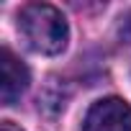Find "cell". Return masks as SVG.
Instances as JSON below:
<instances>
[{
  "label": "cell",
  "mask_w": 131,
  "mask_h": 131,
  "mask_svg": "<svg viewBox=\"0 0 131 131\" xmlns=\"http://www.w3.org/2000/svg\"><path fill=\"white\" fill-rule=\"evenodd\" d=\"M18 31L36 54H62L70 41V26L59 8L49 3H28L18 13Z\"/></svg>",
  "instance_id": "cell-1"
},
{
  "label": "cell",
  "mask_w": 131,
  "mask_h": 131,
  "mask_svg": "<svg viewBox=\"0 0 131 131\" xmlns=\"http://www.w3.org/2000/svg\"><path fill=\"white\" fill-rule=\"evenodd\" d=\"M85 131H131V103L121 98H103L90 105Z\"/></svg>",
  "instance_id": "cell-2"
},
{
  "label": "cell",
  "mask_w": 131,
  "mask_h": 131,
  "mask_svg": "<svg viewBox=\"0 0 131 131\" xmlns=\"http://www.w3.org/2000/svg\"><path fill=\"white\" fill-rule=\"evenodd\" d=\"M31 82V72L28 67L8 49H0V103L3 105H13L16 100H21V95L28 90Z\"/></svg>",
  "instance_id": "cell-3"
},
{
  "label": "cell",
  "mask_w": 131,
  "mask_h": 131,
  "mask_svg": "<svg viewBox=\"0 0 131 131\" xmlns=\"http://www.w3.org/2000/svg\"><path fill=\"white\" fill-rule=\"evenodd\" d=\"M121 39H123L126 44H131V13H126V18H123V23H121Z\"/></svg>",
  "instance_id": "cell-4"
},
{
  "label": "cell",
  "mask_w": 131,
  "mask_h": 131,
  "mask_svg": "<svg viewBox=\"0 0 131 131\" xmlns=\"http://www.w3.org/2000/svg\"><path fill=\"white\" fill-rule=\"evenodd\" d=\"M0 131H21L13 121H3V123H0Z\"/></svg>",
  "instance_id": "cell-5"
}]
</instances>
